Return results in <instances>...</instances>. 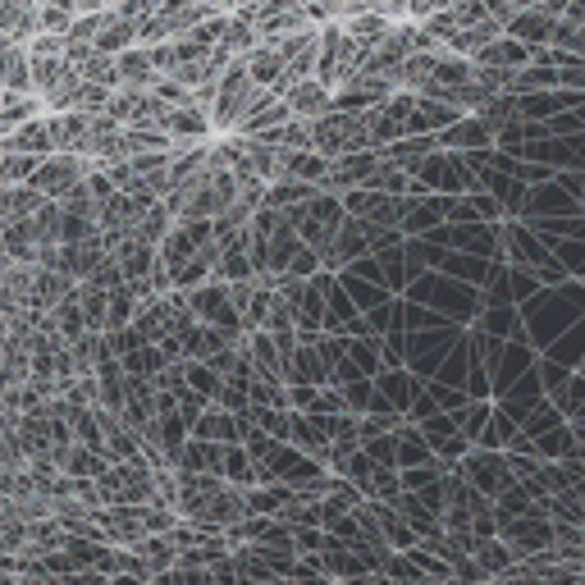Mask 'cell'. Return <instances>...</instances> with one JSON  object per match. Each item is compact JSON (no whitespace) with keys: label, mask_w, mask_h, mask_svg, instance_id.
I'll use <instances>...</instances> for the list:
<instances>
[{"label":"cell","mask_w":585,"mask_h":585,"mask_svg":"<svg viewBox=\"0 0 585 585\" xmlns=\"http://www.w3.org/2000/svg\"><path fill=\"white\" fill-rule=\"evenodd\" d=\"M92 156H79V151H50V156H42L37 161V169H33V188L42 192V197H69L73 188H79L87 174H92Z\"/></svg>","instance_id":"6da1fadb"},{"label":"cell","mask_w":585,"mask_h":585,"mask_svg":"<svg viewBox=\"0 0 585 585\" xmlns=\"http://www.w3.org/2000/svg\"><path fill=\"white\" fill-rule=\"evenodd\" d=\"M165 129L174 142H211L215 138V119L207 106H197V101H184V106H169V119Z\"/></svg>","instance_id":"7a4b0ae2"},{"label":"cell","mask_w":585,"mask_h":585,"mask_svg":"<svg viewBox=\"0 0 585 585\" xmlns=\"http://www.w3.org/2000/svg\"><path fill=\"white\" fill-rule=\"evenodd\" d=\"M46 119H50L56 151H79V156H87V133H92L87 110H46Z\"/></svg>","instance_id":"3957f363"},{"label":"cell","mask_w":585,"mask_h":585,"mask_svg":"<svg viewBox=\"0 0 585 585\" xmlns=\"http://www.w3.org/2000/svg\"><path fill=\"white\" fill-rule=\"evenodd\" d=\"M284 101L293 106V115H302V119H320L325 110H335V87L320 83L316 73H312V79H297V83L284 92Z\"/></svg>","instance_id":"277c9868"},{"label":"cell","mask_w":585,"mask_h":585,"mask_svg":"<svg viewBox=\"0 0 585 585\" xmlns=\"http://www.w3.org/2000/svg\"><path fill=\"white\" fill-rule=\"evenodd\" d=\"M0 151H28V156H50V151H56V138H50V119H46V115L23 119L19 129H10L5 138H0Z\"/></svg>","instance_id":"5b68a950"},{"label":"cell","mask_w":585,"mask_h":585,"mask_svg":"<svg viewBox=\"0 0 585 585\" xmlns=\"http://www.w3.org/2000/svg\"><path fill=\"white\" fill-rule=\"evenodd\" d=\"M79 284V279H69L65 270H50V266H37V279H33V316H50L60 307V297Z\"/></svg>","instance_id":"8992f818"},{"label":"cell","mask_w":585,"mask_h":585,"mask_svg":"<svg viewBox=\"0 0 585 585\" xmlns=\"http://www.w3.org/2000/svg\"><path fill=\"white\" fill-rule=\"evenodd\" d=\"M394 23H398V19L379 14V10H358V14H348V19H343V28L352 33V42H358V46H362V56H366V50H375L379 42H385V33L394 28Z\"/></svg>","instance_id":"52a82bcc"},{"label":"cell","mask_w":585,"mask_h":585,"mask_svg":"<svg viewBox=\"0 0 585 585\" xmlns=\"http://www.w3.org/2000/svg\"><path fill=\"white\" fill-rule=\"evenodd\" d=\"M37 5L42 0H0V28L14 33L19 42L37 37Z\"/></svg>","instance_id":"ba28073f"},{"label":"cell","mask_w":585,"mask_h":585,"mask_svg":"<svg viewBox=\"0 0 585 585\" xmlns=\"http://www.w3.org/2000/svg\"><path fill=\"white\" fill-rule=\"evenodd\" d=\"M119 73H124V87H156L161 79V69L151 65V50L147 46H129V50H119Z\"/></svg>","instance_id":"9c48e42d"},{"label":"cell","mask_w":585,"mask_h":585,"mask_svg":"<svg viewBox=\"0 0 585 585\" xmlns=\"http://www.w3.org/2000/svg\"><path fill=\"white\" fill-rule=\"evenodd\" d=\"M0 243H5V251H10L14 261L37 266V229H33V215L10 220L5 229H0Z\"/></svg>","instance_id":"30bf717a"},{"label":"cell","mask_w":585,"mask_h":585,"mask_svg":"<svg viewBox=\"0 0 585 585\" xmlns=\"http://www.w3.org/2000/svg\"><path fill=\"white\" fill-rule=\"evenodd\" d=\"M138 46V19H124V14H106V23H101L96 33V50H106V56H119V50Z\"/></svg>","instance_id":"8fae6325"},{"label":"cell","mask_w":585,"mask_h":585,"mask_svg":"<svg viewBox=\"0 0 585 585\" xmlns=\"http://www.w3.org/2000/svg\"><path fill=\"white\" fill-rule=\"evenodd\" d=\"M65 73H69V56L65 50H50V56H33V92L46 101L50 92H56L65 83Z\"/></svg>","instance_id":"7c38bea8"},{"label":"cell","mask_w":585,"mask_h":585,"mask_svg":"<svg viewBox=\"0 0 585 585\" xmlns=\"http://www.w3.org/2000/svg\"><path fill=\"white\" fill-rule=\"evenodd\" d=\"M50 316H56V325H60V335L73 343V339H83L87 335V312H83V297H79V284H73L65 297H60V307L56 312H50Z\"/></svg>","instance_id":"4fadbf2b"},{"label":"cell","mask_w":585,"mask_h":585,"mask_svg":"<svg viewBox=\"0 0 585 585\" xmlns=\"http://www.w3.org/2000/svg\"><path fill=\"white\" fill-rule=\"evenodd\" d=\"M507 33L522 37V42L530 46V42H549V37L558 33V23H553L545 10H530V14H513V19H507Z\"/></svg>","instance_id":"5bb4252c"},{"label":"cell","mask_w":585,"mask_h":585,"mask_svg":"<svg viewBox=\"0 0 585 585\" xmlns=\"http://www.w3.org/2000/svg\"><path fill=\"white\" fill-rule=\"evenodd\" d=\"M79 297H83L87 325L92 329H106V320H110V289L96 284V279H79Z\"/></svg>","instance_id":"9a60e30c"},{"label":"cell","mask_w":585,"mask_h":585,"mask_svg":"<svg viewBox=\"0 0 585 585\" xmlns=\"http://www.w3.org/2000/svg\"><path fill=\"white\" fill-rule=\"evenodd\" d=\"M42 156H28V151H0V184H28Z\"/></svg>","instance_id":"2e32d148"},{"label":"cell","mask_w":585,"mask_h":585,"mask_svg":"<svg viewBox=\"0 0 585 585\" xmlns=\"http://www.w3.org/2000/svg\"><path fill=\"white\" fill-rule=\"evenodd\" d=\"M73 14L69 5H56V0H42L37 5V33H69L73 28Z\"/></svg>","instance_id":"e0dca14e"},{"label":"cell","mask_w":585,"mask_h":585,"mask_svg":"<svg viewBox=\"0 0 585 585\" xmlns=\"http://www.w3.org/2000/svg\"><path fill=\"white\" fill-rule=\"evenodd\" d=\"M87 188H92V197H96V201H106V197H115V192H119V184L110 179V169H106V165H92Z\"/></svg>","instance_id":"ac0fdd59"}]
</instances>
